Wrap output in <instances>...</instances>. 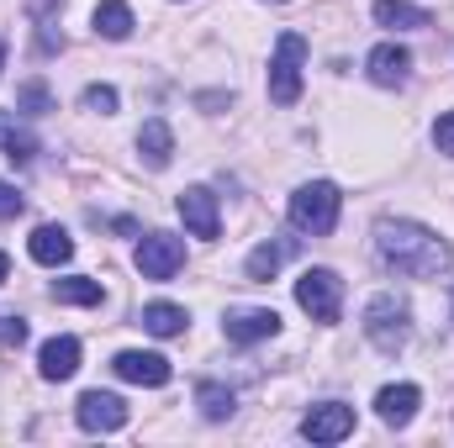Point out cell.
<instances>
[{
  "instance_id": "27",
  "label": "cell",
  "mask_w": 454,
  "mask_h": 448,
  "mask_svg": "<svg viewBox=\"0 0 454 448\" xmlns=\"http://www.w3.org/2000/svg\"><path fill=\"white\" fill-rule=\"evenodd\" d=\"M434 143H439V153L454 158V112H444L439 121H434Z\"/></svg>"
},
{
  "instance_id": "14",
  "label": "cell",
  "mask_w": 454,
  "mask_h": 448,
  "mask_svg": "<svg viewBox=\"0 0 454 448\" xmlns=\"http://www.w3.org/2000/svg\"><path fill=\"white\" fill-rule=\"evenodd\" d=\"M27 253H32L37 264H48V269H59V264H69V259H74V237H69L64 227L43 222L37 232H32V243H27Z\"/></svg>"
},
{
  "instance_id": "13",
  "label": "cell",
  "mask_w": 454,
  "mask_h": 448,
  "mask_svg": "<svg viewBox=\"0 0 454 448\" xmlns=\"http://www.w3.org/2000/svg\"><path fill=\"white\" fill-rule=\"evenodd\" d=\"M418 406H423V390H418V385H386V390L375 396V412H380L386 428H407V422L418 417Z\"/></svg>"
},
{
  "instance_id": "3",
  "label": "cell",
  "mask_w": 454,
  "mask_h": 448,
  "mask_svg": "<svg viewBox=\"0 0 454 448\" xmlns=\"http://www.w3.org/2000/svg\"><path fill=\"white\" fill-rule=\"evenodd\" d=\"M301 69H307V37L301 32H280L275 58H270V101L275 106H296L301 101Z\"/></svg>"
},
{
  "instance_id": "17",
  "label": "cell",
  "mask_w": 454,
  "mask_h": 448,
  "mask_svg": "<svg viewBox=\"0 0 454 448\" xmlns=\"http://www.w3.org/2000/svg\"><path fill=\"white\" fill-rule=\"evenodd\" d=\"M291 253H296V237H280V243H259V248L248 253V264H243V274L264 285V280H275V274H280V264H286Z\"/></svg>"
},
{
  "instance_id": "29",
  "label": "cell",
  "mask_w": 454,
  "mask_h": 448,
  "mask_svg": "<svg viewBox=\"0 0 454 448\" xmlns=\"http://www.w3.org/2000/svg\"><path fill=\"white\" fill-rule=\"evenodd\" d=\"M5 274H11V259H5V253H0V285H5Z\"/></svg>"
},
{
  "instance_id": "12",
  "label": "cell",
  "mask_w": 454,
  "mask_h": 448,
  "mask_svg": "<svg viewBox=\"0 0 454 448\" xmlns=\"http://www.w3.org/2000/svg\"><path fill=\"white\" fill-rule=\"evenodd\" d=\"M364 69H370V80H375V85L396 90V85H407V74H412V53H407L402 42H380V48H370Z\"/></svg>"
},
{
  "instance_id": "23",
  "label": "cell",
  "mask_w": 454,
  "mask_h": 448,
  "mask_svg": "<svg viewBox=\"0 0 454 448\" xmlns=\"http://www.w3.org/2000/svg\"><path fill=\"white\" fill-rule=\"evenodd\" d=\"M16 106H21L27 116H48V112H53V96H48V85H43V80H32V85H21V90H16Z\"/></svg>"
},
{
  "instance_id": "30",
  "label": "cell",
  "mask_w": 454,
  "mask_h": 448,
  "mask_svg": "<svg viewBox=\"0 0 454 448\" xmlns=\"http://www.w3.org/2000/svg\"><path fill=\"white\" fill-rule=\"evenodd\" d=\"M0 69H5V37H0Z\"/></svg>"
},
{
  "instance_id": "1",
  "label": "cell",
  "mask_w": 454,
  "mask_h": 448,
  "mask_svg": "<svg viewBox=\"0 0 454 448\" xmlns=\"http://www.w3.org/2000/svg\"><path fill=\"white\" fill-rule=\"evenodd\" d=\"M375 253H380V264L386 269H396V274H407V280H434V274H444L450 269V243L434 232V227L423 222H386L375 227Z\"/></svg>"
},
{
  "instance_id": "8",
  "label": "cell",
  "mask_w": 454,
  "mask_h": 448,
  "mask_svg": "<svg viewBox=\"0 0 454 448\" xmlns=\"http://www.w3.org/2000/svg\"><path fill=\"white\" fill-rule=\"evenodd\" d=\"M348 433H354V406H343V401H323L301 417V438H312V444H343Z\"/></svg>"
},
{
  "instance_id": "25",
  "label": "cell",
  "mask_w": 454,
  "mask_h": 448,
  "mask_svg": "<svg viewBox=\"0 0 454 448\" xmlns=\"http://www.w3.org/2000/svg\"><path fill=\"white\" fill-rule=\"evenodd\" d=\"M80 106H85V112H96V116H112L116 112V90H112V85H90V90L80 96Z\"/></svg>"
},
{
  "instance_id": "22",
  "label": "cell",
  "mask_w": 454,
  "mask_h": 448,
  "mask_svg": "<svg viewBox=\"0 0 454 448\" xmlns=\"http://www.w3.org/2000/svg\"><path fill=\"white\" fill-rule=\"evenodd\" d=\"M196 406H201V417H207V422H223V417H232V406H238V401H232V390H227V385L201 380V385H196Z\"/></svg>"
},
{
  "instance_id": "24",
  "label": "cell",
  "mask_w": 454,
  "mask_h": 448,
  "mask_svg": "<svg viewBox=\"0 0 454 448\" xmlns=\"http://www.w3.org/2000/svg\"><path fill=\"white\" fill-rule=\"evenodd\" d=\"M5 158L11 164H32V153H37V143H32V132H21V127H5Z\"/></svg>"
},
{
  "instance_id": "26",
  "label": "cell",
  "mask_w": 454,
  "mask_h": 448,
  "mask_svg": "<svg viewBox=\"0 0 454 448\" xmlns=\"http://www.w3.org/2000/svg\"><path fill=\"white\" fill-rule=\"evenodd\" d=\"M27 343V322L21 317H0V348H21Z\"/></svg>"
},
{
  "instance_id": "2",
  "label": "cell",
  "mask_w": 454,
  "mask_h": 448,
  "mask_svg": "<svg viewBox=\"0 0 454 448\" xmlns=\"http://www.w3.org/2000/svg\"><path fill=\"white\" fill-rule=\"evenodd\" d=\"M339 206H343L339 185L333 180H312V185H301L291 196V227L307 232V237H328L339 227Z\"/></svg>"
},
{
  "instance_id": "7",
  "label": "cell",
  "mask_w": 454,
  "mask_h": 448,
  "mask_svg": "<svg viewBox=\"0 0 454 448\" xmlns=\"http://www.w3.org/2000/svg\"><path fill=\"white\" fill-rule=\"evenodd\" d=\"M74 422L85 433H116V428H127V401L112 390H85L74 406Z\"/></svg>"
},
{
  "instance_id": "10",
  "label": "cell",
  "mask_w": 454,
  "mask_h": 448,
  "mask_svg": "<svg viewBox=\"0 0 454 448\" xmlns=\"http://www.w3.org/2000/svg\"><path fill=\"white\" fill-rule=\"evenodd\" d=\"M223 333L227 343H264V337L280 333V317L270 306H232L223 317Z\"/></svg>"
},
{
  "instance_id": "18",
  "label": "cell",
  "mask_w": 454,
  "mask_h": 448,
  "mask_svg": "<svg viewBox=\"0 0 454 448\" xmlns=\"http://www.w3.org/2000/svg\"><path fill=\"white\" fill-rule=\"evenodd\" d=\"M375 21H380V27H396V32H423V27H434V16H428L423 5H412V0H375Z\"/></svg>"
},
{
  "instance_id": "28",
  "label": "cell",
  "mask_w": 454,
  "mask_h": 448,
  "mask_svg": "<svg viewBox=\"0 0 454 448\" xmlns=\"http://www.w3.org/2000/svg\"><path fill=\"white\" fill-rule=\"evenodd\" d=\"M21 206H27V201L16 196V185H5V180H0V222H11V217H21Z\"/></svg>"
},
{
  "instance_id": "20",
  "label": "cell",
  "mask_w": 454,
  "mask_h": 448,
  "mask_svg": "<svg viewBox=\"0 0 454 448\" xmlns=\"http://www.w3.org/2000/svg\"><path fill=\"white\" fill-rule=\"evenodd\" d=\"M137 322H143V328H148L153 337H180V333H185V322H191V317H185V306L153 301V306H143V317H137Z\"/></svg>"
},
{
  "instance_id": "21",
  "label": "cell",
  "mask_w": 454,
  "mask_h": 448,
  "mask_svg": "<svg viewBox=\"0 0 454 448\" xmlns=\"http://www.w3.org/2000/svg\"><path fill=\"white\" fill-rule=\"evenodd\" d=\"M53 301H64V306H101V280L64 274V280H53Z\"/></svg>"
},
{
  "instance_id": "11",
  "label": "cell",
  "mask_w": 454,
  "mask_h": 448,
  "mask_svg": "<svg viewBox=\"0 0 454 448\" xmlns=\"http://www.w3.org/2000/svg\"><path fill=\"white\" fill-rule=\"evenodd\" d=\"M180 222L191 227L196 237H217L223 232V217H217V196L207 190V185H191V190H180Z\"/></svg>"
},
{
  "instance_id": "16",
  "label": "cell",
  "mask_w": 454,
  "mask_h": 448,
  "mask_svg": "<svg viewBox=\"0 0 454 448\" xmlns=\"http://www.w3.org/2000/svg\"><path fill=\"white\" fill-rule=\"evenodd\" d=\"M37 369H43V380H69L80 369V337H48L37 353Z\"/></svg>"
},
{
  "instance_id": "19",
  "label": "cell",
  "mask_w": 454,
  "mask_h": 448,
  "mask_svg": "<svg viewBox=\"0 0 454 448\" xmlns=\"http://www.w3.org/2000/svg\"><path fill=\"white\" fill-rule=\"evenodd\" d=\"M96 37H106V42L132 37V5L127 0H101L96 5Z\"/></svg>"
},
{
  "instance_id": "5",
  "label": "cell",
  "mask_w": 454,
  "mask_h": 448,
  "mask_svg": "<svg viewBox=\"0 0 454 448\" xmlns=\"http://www.w3.org/2000/svg\"><path fill=\"white\" fill-rule=\"evenodd\" d=\"M296 306L312 317V322H339V306H343V280L333 269H307L296 280Z\"/></svg>"
},
{
  "instance_id": "9",
  "label": "cell",
  "mask_w": 454,
  "mask_h": 448,
  "mask_svg": "<svg viewBox=\"0 0 454 448\" xmlns=\"http://www.w3.org/2000/svg\"><path fill=\"white\" fill-rule=\"evenodd\" d=\"M112 369L127 380V385H148V390H159V385H169V359L164 353H143V348H127V353H116Z\"/></svg>"
},
{
  "instance_id": "4",
  "label": "cell",
  "mask_w": 454,
  "mask_h": 448,
  "mask_svg": "<svg viewBox=\"0 0 454 448\" xmlns=\"http://www.w3.org/2000/svg\"><path fill=\"white\" fill-rule=\"evenodd\" d=\"M364 337L380 348V353H402L407 337H412V312L396 301V296H375L364 306Z\"/></svg>"
},
{
  "instance_id": "15",
  "label": "cell",
  "mask_w": 454,
  "mask_h": 448,
  "mask_svg": "<svg viewBox=\"0 0 454 448\" xmlns=\"http://www.w3.org/2000/svg\"><path fill=\"white\" fill-rule=\"evenodd\" d=\"M137 153L148 158V169H169V158H175V132H169L164 116H148V121H143V132H137Z\"/></svg>"
},
{
  "instance_id": "6",
  "label": "cell",
  "mask_w": 454,
  "mask_h": 448,
  "mask_svg": "<svg viewBox=\"0 0 454 448\" xmlns=\"http://www.w3.org/2000/svg\"><path fill=\"white\" fill-rule=\"evenodd\" d=\"M137 269H143V280H175V274L185 269V237H175V232H148V237L137 243Z\"/></svg>"
}]
</instances>
